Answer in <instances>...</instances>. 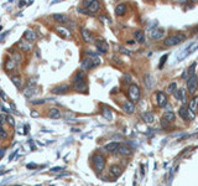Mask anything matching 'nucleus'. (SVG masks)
Returning <instances> with one entry per match:
<instances>
[{
    "mask_svg": "<svg viewBox=\"0 0 198 186\" xmlns=\"http://www.w3.org/2000/svg\"><path fill=\"white\" fill-rule=\"evenodd\" d=\"M186 40V35L183 32H180V34H175V35H171L165 39L163 41V45L167 47H172V46H176V45H178L181 42H183Z\"/></svg>",
    "mask_w": 198,
    "mask_h": 186,
    "instance_id": "1",
    "label": "nucleus"
},
{
    "mask_svg": "<svg viewBox=\"0 0 198 186\" xmlns=\"http://www.w3.org/2000/svg\"><path fill=\"white\" fill-rule=\"evenodd\" d=\"M11 81H12V83H14L18 88H21V84H22V81H21V78H20L19 76H12L11 77Z\"/></svg>",
    "mask_w": 198,
    "mask_h": 186,
    "instance_id": "32",
    "label": "nucleus"
},
{
    "mask_svg": "<svg viewBox=\"0 0 198 186\" xmlns=\"http://www.w3.org/2000/svg\"><path fill=\"white\" fill-rule=\"evenodd\" d=\"M198 87V77L196 74H193L192 77L187 78V88H188V93L189 94H195Z\"/></svg>",
    "mask_w": 198,
    "mask_h": 186,
    "instance_id": "4",
    "label": "nucleus"
},
{
    "mask_svg": "<svg viewBox=\"0 0 198 186\" xmlns=\"http://www.w3.org/2000/svg\"><path fill=\"white\" fill-rule=\"evenodd\" d=\"M134 36H135V40H136V42H139V44H142V42H145V35H144V32H142V31H140V30L135 31Z\"/></svg>",
    "mask_w": 198,
    "mask_h": 186,
    "instance_id": "25",
    "label": "nucleus"
},
{
    "mask_svg": "<svg viewBox=\"0 0 198 186\" xmlns=\"http://www.w3.org/2000/svg\"><path fill=\"white\" fill-rule=\"evenodd\" d=\"M123 109H124L125 113L131 114V113H134V110H135V104L130 101H125L123 103Z\"/></svg>",
    "mask_w": 198,
    "mask_h": 186,
    "instance_id": "10",
    "label": "nucleus"
},
{
    "mask_svg": "<svg viewBox=\"0 0 198 186\" xmlns=\"http://www.w3.org/2000/svg\"><path fill=\"white\" fill-rule=\"evenodd\" d=\"M156 103L159 107H165L167 104V96L163 92H157L156 93Z\"/></svg>",
    "mask_w": 198,
    "mask_h": 186,
    "instance_id": "7",
    "label": "nucleus"
},
{
    "mask_svg": "<svg viewBox=\"0 0 198 186\" xmlns=\"http://www.w3.org/2000/svg\"><path fill=\"white\" fill-rule=\"evenodd\" d=\"M176 89H177V83H176V82H171V83L167 86V92L168 93H172L173 94Z\"/></svg>",
    "mask_w": 198,
    "mask_h": 186,
    "instance_id": "33",
    "label": "nucleus"
},
{
    "mask_svg": "<svg viewBox=\"0 0 198 186\" xmlns=\"http://www.w3.org/2000/svg\"><path fill=\"white\" fill-rule=\"evenodd\" d=\"M81 35H82V39H83L85 42H88V44H93L94 42V37L92 36V34L87 30V29H81Z\"/></svg>",
    "mask_w": 198,
    "mask_h": 186,
    "instance_id": "8",
    "label": "nucleus"
},
{
    "mask_svg": "<svg viewBox=\"0 0 198 186\" xmlns=\"http://www.w3.org/2000/svg\"><path fill=\"white\" fill-rule=\"evenodd\" d=\"M173 94H175V98H176V99H178V101H181L182 103L186 102V98H184V89H182V88H181V89H176Z\"/></svg>",
    "mask_w": 198,
    "mask_h": 186,
    "instance_id": "22",
    "label": "nucleus"
},
{
    "mask_svg": "<svg viewBox=\"0 0 198 186\" xmlns=\"http://www.w3.org/2000/svg\"><path fill=\"white\" fill-rule=\"evenodd\" d=\"M141 118H142V121H145L146 123H152L155 121V117H154V114H152L151 112H145V113H142Z\"/></svg>",
    "mask_w": 198,
    "mask_h": 186,
    "instance_id": "21",
    "label": "nucleus"
},
{
    "mask_svg": "<svg viewBox=\"0 0 198 186\" xmlns=\"http://www.w3.org/2000/svg\"><path fill=\"white\" fill-rule=\"evenodd\" d=\"M68 89H69L68 84H60V86H56L55 88L52 89V92L56 93V94H63V93L67 92Z\"/></svg>",
    "mask_w": 198,
    "mask_h": 186,
    "instance_id": "15",
    "label": "nucleus"
},
{
    "mask_svg": "<svg viewBox=\"0 0 198 186\" xmlns=\"http://www.w3.org/2000/svg\"><path fill=\"white\" fill-rule=\"evenodd\" d=\"M120 144L117 143V142H111V143H108L106 145H104V150L108 151V153H114V151H118V148Z\"/></svg>",
    "mask_w": 198,
    "mask_h": 186,
    "instance_id": "14",
    "label": "nucleus"
},
{
    "mask_svg": "<svg viewBox=\"0 0 198 186\" xmlns=\"http://www.w3.org/2000/svg\"><path fill=\"white\" fill-rule=\"evenodd\" d=\"M4 122H6V115L5 114H0V124H3Z\"/></svg>",
    "mask_w": 198,
    "mask_h": 186,
    "instance_id": "41",
    "label": "nucleus"
},
{
    "mask_svg": "<svg viewBox=\"0 0 198 186\" xmlns=\"http://www.w3.org/2000/svg\"><path fill=\"white\" fill-rule=\"evenodd\" d=\"M163 34H165V31L162 29H154V30H151L150 36H151V39H154V40H159L163 36Z\"/></svg>",
    "mask_w": 198,
    "mask_h": 186,
    "instance_id": "16",
    "label": "nucleus"
},
{
    "mask_svg": "<svg viewBox=\"0 0 198 186\" xmlns=\"http://www.w3.org/2000/svg\"><path fill=\"white\" fill-rule=\"evenodd\" d=\"M90 3H92V0H85V1H83V6L85 7V10L88 9V6L90 5Z\"/></svg>",
    "mask_w": 198,
    "mask_h": 186,
    "instance_id": "39",
    "label": "nucleus"
},
{
    "mask_svg": "<svg viewBox=\"0 0 198 186\" xmlns=\"http://www.w3.org/2000/svg\"><path fill=\"white\" fill-rule=\"evenodd\" d=\"M6 121L7 122H9V124H10V125H14V119H12V117H10V115H6Z\"/></svg>",
    "mask_w": 198,
    "mask_h": 186,
    "instance_id": "38",
    "label": "nucleus"
},
{
    "mask_svg": "<svg viewBox=\"0 0 198 186\" xmlns=\"http://www.w3.org/2000/svg\"><path fill=\"white\" fill-rule=\"evenodd\" d=\"M35 92H36V87H34V86H28L27 88L25 89L24 94H25V97H31Z\"/></svg>",
    "mask_w": 198,
    "mask_h": 186,
    "instance_id": "31",
    "label": "nucleus"
},
{
    "mask_svg": "<svg viewBox=\"0 0 198 186\" xmlns=\"http://www.w3.org/2000/svg\"><path fill=\"white\" fill-rule=\"evenodd\" d=\"M118 151H119V154L125 155V156L131 155V149L127 146V145H125V144H120V145H119V148H118Z\"/></svg>",
    "mask_w": 198,
    "mask_h": 186,
    "instance_id": "18",
    "label": "nucleus"
},
{
    "mask_svg": "<svg viewBox=\"0 0 198 186\" xmlns=\"http://www.w3.org/2000/svg\"><path fill=\"white\" fill-rule=\"evenodd\" d=\"M25 133H28V125L25 127Z\"/></svg>",
    "mask_w": 198,
    "mask_h": 186,
    "instance_id": "49",
    "label": "nucleus"
},
{
    "mask_svg": "<svg viewBox=\"0 0 198 186\" xmlns=\"http://www.w3.org/2000/svg\"><path fill=\"white\" fill-rule=\"evenodd\" d=\"M0 97H1L4 101H7V97H6V94L3 92V91H0Z\"/></svg>",
    "mask_w": 198,
    "mask_h": 186,
    "instance_id": "44",
    "label": "nucleus"
},
{
    "mask_svg": "<svg viewBox=\"0 0 198 186\" xmlns=\"http://www.w3.org/2000/svg\"><path fill=\"white\" fill-rule=\"evenodd\" d=\"M47 101H50V99H37V101H32L31 103L32 104H43V103H46Z\"/></svg>",
    "mask_w": 198,
    "mask_h": 186,
    "instance_id": "37",
    "label": "nucleus"
},
{
    "mask_svg": "<svg viewBox=\"0 0 198 186\" xmlns=\"http://www.w3.org/2000/svg\"><path fill=\"white\" fill-rule=\"evenodd\" d=\"M178 115L183 121H192L195 118V113L188 108V107H181L178 109Z\"/></svg>",
    "mask_w": 198,
    "mask_h": 186,
    "instance_id": "5",
    "label": "nucleus"
},
{
    "mask_svg": "<svg viewBox=\"0 0 198 186\" xmlns=\"http://www.w3.org/2000/svg\"><path fill=\"white\" fill-rule=\"evenodd\" d=\"M188 108L196 114L197 108H198V97H193L192 98V101L189 102V104H188Z\"/></svg>",
    "mask_w": 198,
    "mask_h": 186,
    "instance_id": "24",
    "label": "nucleus"
},
{
    "mask_svg": "<svg viewBox=\"0 0 198 186\" xmlns=\"http://www.w3.org/2000/svg\"><path fill=\"white\" fill-rule=\"evenodd\" d=\"M15 186H20V185H15Z\"/></svg>",
    "mask_w": 198,
    "mask_h": 186,
    "instance_id": "51",
    "label": "nucleus"
},
{
    "mask_svg": "<svg viewBox=\"0 0 198 186\" xmlns=\"http://www.w3.org/2000/svg\"><path fill=\"white\" fill-rule=\"evenodd\" d=\"M57 34H58L61 37H63V39H67V37H69V31L67 30V29H63V27H57L56 29Z\"/></svg>",
    "mask_w": 198,
    "mask_h": 186,
    "instance_id": "27",
    "label": "nucleus"
},
{
    "mask_svg": "<svg viewBox=\"0 0 198 186\" xmlns=\"http://www.w3.org/2000/svg\"><path fill=\"white\" fill-rule=\"evenodd\" d=\"M4 154H5V149L1 148V149H0V158H1V156H3Z\"/></svg>",
    "mask_w": 198,
    "mask_h": 186,
    "instance_id": "47",
    "label": "nucleus"
},
{
    "mask_svg": "<svg viewBox=\"0 0 198 186\" xmlns=\"http://www.w3.org/2000/svg\"><path fill=\"white\" fill-rule=\"evenodd\" d=\"M24 37L26 39V41L32 42V41L36 40V34L32 30H30V29H27V30H25V32H24Z\"/></svg>",
    "mask_w": 198,
    "mask_h": 186,
    "instance_id": "19",
    "label": "nucleus"
},
{
    "mask_svg": "<svg viewBox=\"0 0 198 186\" xmlns=\"http://www.w3.org/2000/svg\"><path fill=\"white\" fill-rule=\"evenodd\" d=\"M74 87L76 86H81V84H84L85 83V76L83 72H78L76 76H74Z\"/></svg>",
    "mask_w": 198,
    "mask_h": 186,
    "instance_id": "11",
    "label": "nucleus"
},
{
    "mask_svg": "<svg viewBox=\"0 0 198 186\" xmlns=\"http://www.w3.org/2000/svg\"><path fill=\"white\" fill-rule=\"evenodd\" d=\"M31 117H39V113H37V112H35V110H32L31 112Z\"/></svg>",
    "mask_w": 198,
    "mask_h": 186,
    "instance_id": "46",
    "label": "nucleus"
},
{
    "mask_svg": "<svg viewBox=\"0 0 198 186\" xmlns=\"http://www.w3.org/2000/svg\"><path fill=\"white\" fill-rule=\"evenodd\" d=\"M99 7H100V4L99 1H96V0H92V3H90V5L88 6V12L89 14H96V12L99 10Z\"/></svg>",
    "mask_w": 198,
    "mask_h": 186,
    "instance_id": "17",
    "label": "nucleus"
},
{
    "mask_svg": "<svg viewBox=\"0 0 198 186\" xmlns=\"http://www.w3.org/2000/svg\"><path fill=\"white\" fill-rule=\"evenodd\" d=\"M127 96L130 98V102H138L140 98V88L138 84H130L127 88Z\"/></svg>",
    "mask_w": 198,
    "mask_h": 186,
    "instance_id": "2",
    "label": "nucleus"
},
{
    "mask_svg": "<svg viewBox=\"0 0 198 186\" xmlns=\"http://www.w3.org/2000/svg\"><path fill=\"white\" fill-rule=\"evenodd\" d=\"M175 118H176V115L175 113H172V112H165V114H163V121L165 122H173L175 121Z\"/></svg>",
    "mask_w": 198,
    "mask_h": 186,
    "instance_id": "28",
    "label": "nucleus"
},
{
    "mask_svg": "<svg viewBox=\"0 0 198 186\" xmlns=\"http://www.w3.org/2000/svg\"><path fill=\"white\" fill-rule=\"evenodd\" d=\"M48 117L52 118V119H58V118H61V112H60V109L51 108V109L48 110Z\"/></svg>",
    "mask_w": 198,
    "mask_h": 186,
    "instance_id": "23",
    "label": "nucleus"
},
{
    "mask_svg": "<svg viewBox=\"0 0 198 186\" xmlns=\"http://www.w3.org/2000/svg\"><path fill=\"white\" fill-rule=\"evenodd\" d=\"M18 47L20 48V50H21V51H30V50H31V46H30V45H28L27 42H26V41H19V44H18Z\"/></svg>",
    "mask_w": 198,
    "mask_h": 186,
    "instance_id": "29",
    "label": "nucleus"
},
{
    "mask_svg": "<svg viewBox=\"0 0 198 186\" xmlns=\"http://www.w3.org/2000/svg\"><path fill=\"white\" fill-rule=\"evenodd\" d=\"M145 84L147 88H152V77L150 74H146L145 76Z\"/></svg>",
    "mask_w": 198,
    "mask_h": 186,
    "instance_id": "34",
    "label": "nucleus"
},
{
    "mask_svg": "<svg viewBox=\"0 0 198 186\" xmlns=\"http://www.w3.org/2000/svg\"><path fill=\"white\" fill-rule=\"evenodd\" d=\"M93 163L96 166L97 172H102L105 168V158L102 154H96L93 156Z\"/></svg>",
    "mask_w": 198,
    "mask_h": 186,
    "instance_id": "3",
    "label": "nucleus"
},
{
    "mask_svg": "<svg viewBox=\"0 0 198 186\" xmlns=\"http://www.w3.org/2000/svg\"><path fill=\"white\" fill-rule=\"evenodd\" d=\"M6 136V131L5 130H1L0 131V139H4Z\"/></svg>",
    "mask_w": 198,
    "mask_h": 186,
    "instance_id": "45",
    "label": "nucleus"
},
{
    "mask_svg": "<svg viewBox=\"0 0 198 186\" xmlns=\"http://www.w3.org/2000/svg\"><path fill=\"white\" fill-rule=\"evenodd\" d=\"M93 67H96V66L93 65V61H92V59H84L83 61H82V63H81V68L83 69V71H88V69H90V68H93Z\"/></svg>",
    "mask_w": 198,
    "mask_h": 186,
    "instance_id": "12",
    "label": "nucleus"
},
{
    "mask_svg": "<svg viewBox=\"0 0 198 186\" xmlns=\"http://www.w3.org/2000/svg\"><path fill=\"white\" fill-rule=\"evenodd\" d=\"M167 57H168V55H163L162 57H161V60H160V65H159V68H162V66H163L165 62H166Z\"/></svg>",
    "mask_w": 198,
    "mask_h": 186,
    "instance_id": "36",
    "label": "nucleus"
},
{
    "mask_svg": "<svg viewBox=\"0 0 198 186\" xmlns=\"http://www.w3.org/2000/svg\"><path fill=\"white\" fill-rule=\"evenodd\" d=\"M96 47H97V50L99 52L106 53V52H108V50H109V45L104 40H97L96 41Z\"/></svg>",
    "mask_w": 198,
    "mask_h": 186,
    "instance_id": "6",
    "label": "nucleus"
},
{
    "mask_svg": "<svg viewBox=\"0 0 198 186\" xmlns=\"http://www.w3.org/2000/svg\"><path fill=\"white\" fill-rule=\"evenodd\" d=\"M16 66V62L14 60H9V61H6V69H12Z\"/></svg>",
    "mask_w": 198,
    "mask_h": 186,
    "instance_id": "35",
    "label": "nucleus"
},
{
    "mask_svg": "<svg viewBox=\"0 0 198 186\" xmlns=\"http://www.w3.org/2000/svg\"><path fill=\"white\" fill-rule=\"evenodd\" d=\"M14 57H15V60H18V62H21V60H22V57L20 56V53H14Z\"/></svg>",
    "mask_w": 198,
    "mask_h": 186,
    "instance_id": "40",
    "label": "nucleus"
},
{
    "mask_svg": "<svg viewBox=\"0 0 198 186\" xmlns=\"http://www.w3.org/2000/svg\"><path fill=\"white\" fill-rule=\"evenodd\" d=\"M121 172H123V170L119 165H111L110 169H109V174L113 177H119L121 175Z\"/></svg>",
    "mask_w": 198,
    "mask_h": 186,
    "instance_id": "13",
    "label": "nucleus"
},
{
    "mask_svg": "<svg viewBox=\"0 0 198 186\" xmlns=\"http://www.w3.org/2000/svg\"><path fill=\"white\" fill-rule=\"evenodd\" d=\"M62 170H63V168H52V169H51L52 172H60V171H62Z\"/></svg>",
    "mask_w": 198,
    "mask_h": 186,
    "instance_id": "43",
    "label": "nucleus"
},
{
    "mask_svg": "<svg viewBox=\"0 0 198 186\" xmlns=\"http://www.w3.org/2000/svg\"><path fill=\"white\" fill-rule=\"evenodd\" d=\"M0 30H1V26H0Z\"/></svg>",
    "mask_w": 198,
    "mask_h": 186,
    "instance_id": "52",
    "label": "nucleus"
},
{
    "mask_svg": "<svg viewBox=\"0 0 198 186\" xmlns=\"http://www.w3.org/2000/svg\"><path fill=\"white\" fill-rule=\"evenodd\" d=\"M53 19L60 24H64L66 21H67V16L63 15V14H55L53 15Z\"/></svg>",
    "mask_w": 198,
    "mask_h": 186,
    "instance_id": "30",
    "label": "nucleus"
},
{
    "mask_svg": "<svg viewBox=\"0 0 198 186\" xmlns=\"http://www.w3.org/2000/svg\"><path fill=\"white\" fill-rule=\"evenodd\" d=\"M120 51L123 53H125V55H131V52L129 51V50H126V48H124V47H120Z\"/></svg>",
    "mask_w": 198,
    "mask_h": 186,
    "instance_id": "42",
    "label": "nucleus"
},
{
    "mask_svg": "<svg viewBox=\"0 0 198 186\" xmlns=\"http://www.w3.org/2000/svg\"><path fill=\"white\" fill-rule=\"evenodd\" d=\"M126 5L125 4H119V5L115 7V14H117L118 16H123V15H125V12H126Z\"/></svg>",
    "mask_w": 198,
    "mask_h": 186,
    "instance_id": "20",
    "label": "nucleus"
},
{
    "mask_svg": "<svg viewBox=\"0 0 198 186\" xmlns=\"http://www.w3.org/2000/svg\"><path fill=\"white\" fill-rule=\"evenodd\" d=\"M196 67H197V62H193V63L189 66V67L186 69V71L183 72L182 74V78H184V80H187V78L192 77L193 74H195V71H196Z\"/></svg>",
    "mask_w": 198,
    "mask_h": 186,
    "instance_id": "9",
    "label": "nucleus"
},
{
    "mask_svg": "<svg viewBox=\"0 0 198 186\" xmlns=\"http://www.w3.org/2000/svg\"><path fill=\"white\" fill-rule=\"evenodd\" d=\"M35 166H36L35 164H28V165H27V168H35Z\"/></svg>",
    "mask_w": 198,
    "mask_h": 186,
    "instance_id": "48",
    "label": "nucleus"
},
{
    "mask_svg": "<svg viewBox=\"0 0 198 186\" xmlns=\"http://www.w3.org/2000/svg\"><path fill=\"white\" fill-rule=\"evenodd\" d=\"M3 130V128H1V124H0V131H1Z\"/></svg>",
    "mask_w": 198,
    "mask_h": 186,
    "instance_id": "50",
    "label": "nucleus"
},
{
    "mask_svg": "<svg viewBox=\"0 0 198 186\" xmlns=\"http://www.w3.org/2000/svg\"><path fill=\"white\" fill-rule=\"evenodd\" d=\"M102 114H103V117H104L106 121H111V119H113V114H111V110L108 108V107H104V108H103Z\"/></svg>",
    "mask_w": 198,
    "mask_h": 186,
    "instance_id": "26",
    "label": "nucleus"
}]
</instances>
